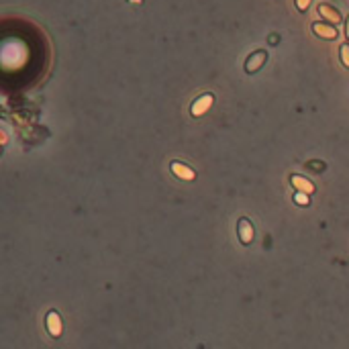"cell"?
I'll use <instances>...</instances> for the list:
<instances>
[{"instance_id":"cell-1","label":"cell","mask_w":349,"mask_h":349,"mask_svg":"<svg viewBox=\"0 0 349 349\" xmlns=\"http://www.w3.org/2000/svg\"><path fill=\"white\" fill-rule=\"evenodd\" d=\"M266 61H268V51H266V49H258V51H253V53L245 59L243 70H245L247 74H256V72L262 70V66H264Z\"/></svg>"},{"instance_id":"cell-2","label":"cell","mask_w":349,"mask_h":349,"mask_svg":"<svg viewBox=\"0 0 349 349\" xmlns=\"http://www.w3.org/2000/svg\"><path fill=\"white\" fill-rule=\"evenodd\" d=\"M237 235H239V241L243 245H249L253 241V237H256V229H253L249 218H245V216L239 218V223H237Z\"/></svg>"},{"instance_id":"cell-3","label":"cell","mask_w":349,"mask_h":349,"mask_svg":"<svg viewBox=\"0 0 349 349\" xmlns=\"http://www.w3.org/2000/svg\"><path fill=\"white\" fill-rule=\"evenodd\" d=\"M45 327H47V333H49L51 337L57 339V337L61 335L63 323H61V316H59L57 310H49V312H47V316H45Z\"/></svg>"},{"instance_id":"cell-4","label":"cell","mask_w":349,"mask_h":349,"mask_svg":"<svg viewBox=\"0 0 349 349\" xmlns=\"http://www.w3.org/2000/svg\"><path fill=\"white\" fill-rule=\"evenodd\" d=\"M170 170H172V174H174L176 178H180V180H184V182H192V180L196 178V172L190 168V166H186L184 162H172Z\"/></svg>"},{"instance_id":"cell-5","label":"cell","mask_w":349,"mask_h":349,"mask_svg":"<svg viewBox=\"0 0 349 349\" xmlns=\"http://www.w3.org/2000/svg\"><path fill=\"white\" fill-rule=\"evenodd\" d=\"M212 102H214L212 94H204V96H200V98H196L192 102V106H190V112H192V117H202L212 106Z\"/></svg>"},{"instance_id":"cell-6","label":"cell","mask_w":349,"mask_h":349,"mask_svg":"<svg viewBox=\"0 0 349 349\" xmlns=\"http://www.w3.org/2000/svg\"><path fill=\"white\" fill-rule=\"evenodd\" d=\"M290 184H292V188L296 190V192H304V194H308V196L314 192L312 180H308V178H304V176L292 174V176H290Z\"/></svg>"},{"instance_id":"cell-7","label":"cell","mask_w":349,"mask_h":349,"mask_svg":"<svg viewBox=\"0 0 349 349\" xmlns=\"http://www.w3.org/2000/svg\"><path fill=\"white\" fill-rule=\"evenodd\" d=\"M312 33L314 35H319L321 39H327V41H333V39H337V29L333 27V25H329V23H314L312 25Z\"/></svg>"},{"instance_id":"cell-8","label":"cell","mask_w":349,"mask_h":349,"mask_svg":"<svg viewBox=\"0 0 349 349\" xmlns=\"http://www.w3.org/2000/svg\"><path fill=\"white\" fill-rule=\"evenodd\" d=\"M319 15L329 23V25H337L341 23V15L337 9H333L331 5H319Z\"/></svg>"},{"instance_id":"cell-9","label":"cell","mask_w":349,"mask_h":349,"mask_svg":"<svg viewBox=\"0 0 349 349\" xmlns=\"http://www.w3.org/2000/svg\"><path fill=\"white\" fill-rule=\"evenodd\" d=\"M339 57H341V63L345 68H349V43H343L339 47Z\"/></svg>"},{"instance_id":"cell-10","label":"cell","mask_w":349,"mask_h":349,"mask_svg":"<svg viewBox=\"0 0 349 349\" xmlns=\"http://www.w3.org/2000/svg\"><path fill=\"white\" fill-rule=\"evenodd\" d=\"M294 202L300 204V206H308V204H310V196L304 194V192H296V194H294Z\"/></svg>"},{"instance_id":"cell-11","label":"cell","mask_w":349,"mask_h":349,"mask_svg":"<svg viewBox=\"0 0 349 349\" xmlns=\"http://www.w3.org/2000/svg\"><path fill=\"white\" fill-rule=\"evenodd\" d=\"M310 3H312V0H296V9H298L300 13H304V11H308Z\"/></svg>"},{"instance_id":"cell-12","label":"cell","mask_w":349,"mask_h":349,"mask_svg":"<svg viewBox=\"0 0 349 349\" xmlns=\"http://www.w3.org/2000/svg\"><path fill=\"white\" fill-rule=\"evenodd\" d=\"M308 168H314L316 172H323L325 166H321V162H308Z\"/></svg>"},{"instance_id":"cell-13","label":"cell","mask_w":349,"mask_h":349,"mask_svg":"<svg viewBox=\"0 0 349 349\" xmlns=\"http://www.w3.org/2000/svg\"><path fill=\"white\" fill-rule=\"evenodd\" d=\"M345 37L349 39V17H347V21H345Z\"/></svg>"}]
</instances>
